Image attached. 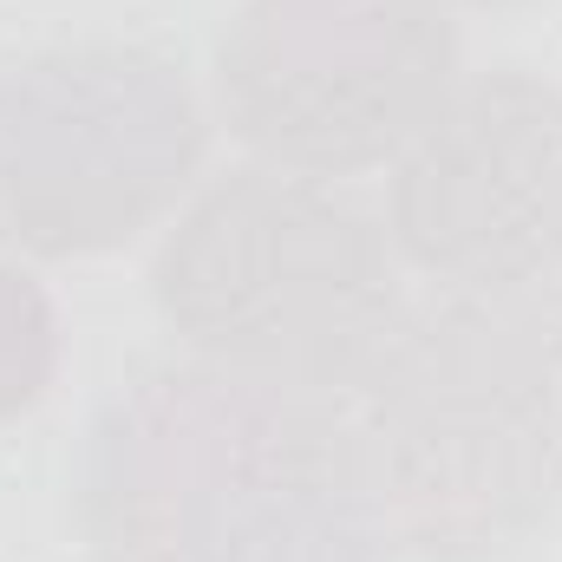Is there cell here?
<instances>
[{
	"instance_id": "1",
	"label": "cell",
	"mask_w": 562,
	"mask_h": 562,
	"mask_svg": "<svg viewBox=\"0 0 562 562\" xmlns=\"http://www.w3.org/2000/svg\"><path fill=\"white\" fill-rule=\"evenodd\" d=\"M99 562H386V517L327 400L203 360L119 380L72 464Z\"/></svg>"
},
{
	"instance_id": "2",
	"label": "cell",
	"mask_w": 562,
	"mask_h": 562,
	"mask_svg": "<svg viewBox=\"0 0 562 562\" xmlns=\"http://www.w3.org/2000/svg\"><path fill=\"white\" fill-rule=\"evenodd\" d=\"M386 537L425 562H484L562 497V288H451L406 307L353 386Z\"/></svg>"
},
{
	"instance_id": "3",
	"label": "cell",
	"mask_w": 562,
	"mask_h": 562,
	"mask_svg": "<svg viewBox=\"0 0 562 562\" xmlns=\"http://www.w3.org/2000/svg\"><path fill=\"white\" fill-rule=\"evenodd\" d=\"M164 327L223 373L307 400L353 393L406 314L386 223L327 177L243 164L157 243Z\"/></svg>"
},
{
	"instance_id": "4",
	"label": "cell",
	"mask_w": 562,
	"mask_h": 562,
	"mask_svg": "<svg viewBox=\"0 0 562 562\" xmlns=\"http://www.w3.org/2000/svg\"><path fill=\"white\" fill-rule=\"evenodd\" d=\"M203 105L177 59L86 40L0 66V243L105 256L144 236L203 164Z\"/></svg>"
},
{
	"instance_id": "5",
	"label": "cell",
	"mask_w": 562,
	"mask_h": 562,
	"mask_svg": "<svg viewBox=\"0 0 562 562\" xmlns=\"http://www.w3.org/2000/svg\"><path fill=\"white\" fill-rule=\"evenodd\" d=\"M458 79L445 0H243L216 46L223 125L307 177L393 164Z\"/></svg>"
},
{
	"instance_id": "6",
	"label": "cell",
	"mask_w": 562,
	"mask_h": 562,
	"mask_svg": "<svg viewBox=\"0 0 562 562\" xmlns=\"http://www.w3.org/2000/svg\"><path fill=\"white\" fill-rule=\"evenodd\" d=\"M386 236L451 288H537L562 269V86L464 72L393 157Z\"/></svg>"
},
{
	"instance_id": "7",
	"label": "cell",
	"mask_w": 562,
	"mask_h": 562,
	"mask_svg": "<svg viewBox=\"0 0 562 562\" xmlns=\"http://www.w3.org/2000/svg\"><path fill=\"white\" fill-rule=\"evenodd\" d=\"M53 367H59V314L40 281L0 256V419L40 406Z\"/></svg>"
},
{
	"instance_id": "8",
	"label": "cell",
	"mask_w": 562,
	"mask_h": 562,
	"mask_svg": "<svg viewBox=\"0 0 562 562\" xmlns=\"http://www.w3.org/2000/svg\"><path fill=\"white\" fill-rule=\"evenodd\" d=\"M464 7H524V0H464Z\"/></svg>"
}]
</instances>
